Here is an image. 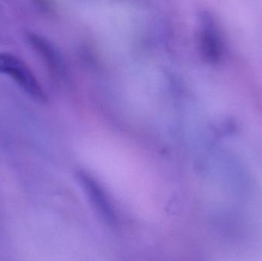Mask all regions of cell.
Wrapping results in <instances>:
<instances>
[{
	"label": "cell",
	"mask_w": 262,
	"mask_h": 261,
	"mask_svg": "<svg viewBox=\"0 0 262 261\" xmlns=\"http://www.w3.org/2000/svg\"><path fill=\"white\" fill-rule=\"evenodd\" d=\"M25 36L29 45L42 58L51 73L63 78L66 73V64L58 49L47 38L35 32L29 31Z\"/></svg>",
	"instance_id": "3957f363"
},
{
	"label": "cell",
	"mask_w": 262,
	"mask_h": 261,
	"mask_svg": "<svg viewBox=\"0 0 262 261\" xmlns=\"http://www.w3.org/2000/svg\"><path fill=\"white\" fill-rule=\"evenodd\" d=\"M199 44L202 55L207 62H220L224 52L223 38L213 18L208 13H203L200 18Z\"/></svg>",
	"instance_id": "7a4b0ae2"
},
{
	"label": "cell",
	"mask_w": 262,
	"mask_h": 261,
	"mask_svg": "<svg viewBox=\"0 0 262 261\" xmlns=\"http://www.w3.org/2000/svg\"><path fill=\"white\" fill-rule=\"evenodd\" d=\"M0 74L12 78L26 93L38 102L47 101L38 80L30 67L21 58L9 52L0 53Z\"/></svg>",
	"instance_id": "6da1fadb"
},
{
	"label": "cell",
	"mask_w": 262,
	"mask_h": 261,
	"mask_svg": "<svg viewBox=\"0 0 262 261\" xmlns=\"http://www.w3.org/2000/svg\"><path fill=\"white\" fill-rule=\"evenodd\" d=\"M78 177L81 186L91 199V202L99 211L101 216L108 222H113L115 219L113 210L99 185L85 173H79Z\"/></svg>",
	"instance_id": "277c9868"
}]
</instances>
